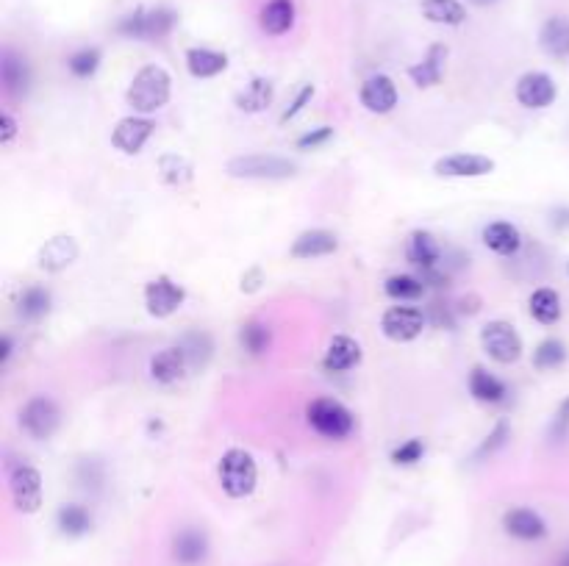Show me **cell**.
Here are the masks:
<instances>
[{
	"label": "cell",
	"instance_id": "obj_20",
	"mask_svg": "<svg viewBox=\"0 0 569 566\" xmlns=\"http://www.w3.org/2000/svg\"><path fill=\"white\" fill-rule=\"evenodd\" d=\"M295 0H267L259 14L261 31L270 37H284L295 25Z\"/></svg>",
	"mask_w": 569,
	"mask_h": 566
},
{
	"label": "cell",
	"instance_id": "obj_33",
	"mask_svg": "<svg viewBox=\"0 0 569 566\" xmlns=\"http://www.w3.org/2000/svg\"><path fill=\"white\" fill-rule=\"evenodd\" d=\"M48 311H50V292L45 286H28V289H23V295L17 300V314H20L25 322L42 320Z\"/></svg>",
	"mask_w": 569,
	"mask_h": 566
},
{
	"label": "cell",
	"instance_id": "obj_2",
	"mask_svg": "<svg viewBox=\"0 0 569 566\" xmlns=\"http://www.w3.org/2000/svg\"><path fill=\"white\" fill-rule=\"evenodd\" d=\"M178 25V12L167 3L159 6H137L117 23V34L125 39H164Z\"/></svg>",
	"mask_w": 569,
	"mask_h": 566
},
{
	"label": "cell",
	"instance_id": "obj_37",
	"mask_svg": "<svg viewBox=\"0 0 569 566\" xmlns=\"http://www.w3.org/2000/svg\"><path fill=\"white\" fill-rule=\"evenodd\" d=\"M384 292L392 300H420L425 295V283L414 275H392V278H386Z\"/></svg>",
	"mask_w": 569,
	"mask_h": 566
},
{
	"label": "cell",
	"instance_id": "obj_41",
	"mask_svg": "<svg viewBox=\"0 0 569 566\" xmlns=\"http://www.w3.org/2000/svg\"><path fill=\"white\" fill-rule=\"evenodd\" d=\"M422 456H425V444H422V439H409V442H403L400 447L392 450V464H397V467H411V464L422 461Z\"/></svg>",
	"mask_w": 569,
	"mask_h": 566
},
{
	"label": "cell",
	"instance_id": "obj_32",
	"mask_svg": "<svg viewBox=\"0 0 569 566\" xmlns=\"http://www.w3.org/2000/svg\"><path fill=\"white\" fill-rule=\"evenodd\" d=\"M528 306H531L533 320L542 322V325H556L561 320V297L553 289H547V286L533 292Z\"/></svg>",
	"mask_w": 569,
	"mask_h": 566
},
{
	"label": "cell",
	"instance_id": "obj_43",
	"mask_svg": "<svg viewBox=\"0 0 569 566\" xmlns=\"http://www.w3.org/2000/svg\"><path fill=\"white\" fill-rule=\"evenodd\" d=\"M331 136H334V128H328V125H320L317 131H311V134L300 136V139H297V148L300 150H317V148H322V145H325Z\"/></svg>",
	"mask_w": 569,
	"mask_h": 566
},
{
	"label": "cell",
	"instance_id": "obj_46",
	"mask_svg": "<svg viewBox=\"0 0 569 566\" xmlns=\"http://www.w3.org/2000/svg\"><path fill=\"white\" fill-rule=\"evenodd\" d=\"M261 270H250L245 278H242V292H256L261 286Z\"/></svg>",
	"mask_w": 569,
	"mask_h": 566
},
{
	"label": "cell",
	"instance_id": "obj_23",
	"mask_svg": "<svg viewBox=\"0 0 569 566\" xmlns=\"http://www.w3.org/2000/svg\"><path fill=\"white\" fill-rule=\"evenodd\" d=\"M445 62H447V48L445 45H431L425 59L420 64H414L409 70L411 81L417 84L420 89L436 87L442 81V73H445Z\"/></svg>",
	"mask_w": 569,
	"mask_h": 566
},
{
	"label": "cell",
	"instance_id": "obj_25",
	"mask_svg": "<svg viewBox=\"0 0 569 566\" xmlns=\"http://www.w3.org/2000/svg\"><path fill=\"white\" fill-rule=\"evenodd\" d=\"M228 67V56L211 48H189L186 50V70L195 78H214Z\"/></svg>",
	"mask_w": 569,
	"mask_h": 566
},
{
	"label": "cell",
	"instance_id": "obj_8",
	"mask_svg": "<svg viewBox=\"0 0 569 566\" xmlns=\"http://www.w3.org/2000/svg\"><path fill=\"white\" fill-rule=\"evenodd\" d=\"M9 492L20 514H37L42 505V475L28 464L14 467L9 475Z\"/></svg>",
	"mask_w": 569,
	"mask_h": 566
},
{
	"label": "cell",
	"instance_id": "obj_27",
	"mask_svg": "<svg viewBox=\"0 0 569 566\" xmlns=\"http://www.w3.org/2000/svg\"><path fill=\"white\" fill-rule=\"evenodd\" d=\"M0 78H3V89H6L12 98H20V95H25L28 81H31L28 64H25L17 53L6 50V53H3V62H0Z\"/></svg>",
	"mask_w": 569,
	"mask_h": 566
},
{
	"label": "cell",
	"instance_id": "obj_14",
	"mask_svg": "<svg viewBox=\"0 0 569 566\" xmlns=\"http://www.w3.org/2000/svg\"><path fill=\"white\" fill-rule=\"evenodd\" d=\"M192 372L189 367V358H186L184 347H164L161 353L150 358V378L161 386H170V383H178L181 378H186Z\"/></svg>",
	"mask_w": 569,
	"mask_h": 566
},
{
	"label": "cell",
	"instance_id": "obj_11",
	"mask_svg": "<svg viewBox=\"0 0 569 566\" xmlns=\"http://www.w3.org/2000/svg\"><path fill=\"white\" fill-rule=\"evenodd\" d=\"M433 173L442 178H483L495 173V161L481 153H453L433 164Z\"/></svg>",
	"mask_w": 569,
	"mask_h": 566
},
{
	"label": "cell",
	"instance_id": "obj_47",
	"mask_svg": "<svg viewBox=\"0 0 569 566\" xmlns=\"http://www.w3.org/2000/svg\"><path fill=\"white\" fill-rule=\"evenodd\" d=\"M12 350H14L12 336L6 333V336H3V345H0V364H6V361L12 358Z\"/></svg>",
	"mask_w": 569,
	"mask_h": 566
},
{
	"label": "cell",
	"instance_id": "obj_38",
	"mask_svg": "<svg viewBox=\"0 0 569 566\" xmlns=\"http://www.w3.org/2000/svg\"><path fill=\"white\" fill-rule=\"evenodd\" d=\"M239 342H242V347L248 350L250 356H261V353L270 350L273 336L267 331V325H261V322H248V325H242V331H239Z\"/></svg>",
	"mask_w": 569,
	"mask_h": 566
},
{
	"label": "cell",
	"instance_id": "obj_21",
	"mask_svg": "<svg viewBox=\"0 0 569 566\" xmlns=\"http://www.w3.org/2000/svg\"><path fill=\"white\" fill-rule=\"evenodd\" d=\"M539 45L550 59H569V17L553 14L539 31Z\"/></svg>",
	"mask_w": 569,
	"mask_h": 566
},
{
	"label": "cell",
	"instance_id": "obj_39",
	"mask_svg": "<svg viewBox=\"0 0 569 566\" xmlns=\"http://www.w3.org/2000/svg\"><path fill=\"white\" fill-rule=\"evenodd\" d=\"M98 67H100V50L98 48L75 50L73 56L67 59V70H70L75 78H81V81L92 78V75L98 73Z\"/></svg>",
	"mask_w": 569,
	"mask_h": 566
},
{
	"label": "cell",
	"instance_id": "obj_34",
	"mask_svg": "<svg viewBox=\"0 0 569 566\" xmlns=\"http://www.w3.org/2000/svg\"><path fill=\"white\" fill-rule=\"evenodd\" d=\"M178 345L184 347L186 358H189V367L192 370H203L209 364L211 353H214V342H211L209 333L203 331H189L181 336Z\"/></svg>",
	"mask_w": 569,
	"mask_h": 566
},
{
	"label": "cell",
	"instance_id": "obj_3",
	"mask_svg": "<svg viewBox=\"0 0 569 566\" xmlns=\"http://www.w3.org/2000/svg\"><path fill=\"white\" fill-rule=\"evenodd\" d=\"M217 480L231 500H245L256 492V483H259L256 458L250 456L248 450H239V447L225 450L220 464H217Z\"/></svg>",
	"mask_w": 569,
	"mask_h": 566
},
{
	"label": "cell",
	"instance_id": "obj_17",
	"mask_svg": "<svg viewBox=\"0 0 569 566\" xmlns=\"http://www.w3.org/2000/svg\"><path fill=\"white\" fill-rule=\"evenodd\" d=\"M503 528L508 536L520 542H542L547 536V522L533 508H511L503 517Z\"/></svg>",
	"mask_w": 569,
	"mask_h": 566
},
{
	"label": "cell",
	"instance_id": "obj_42",
	"mask_svg": "<svg viewBox=\"0 0 569 566\" xmlns=\"http://www.w3.org/2000/svg\"><path fill=\"white\" fill-rule=\"evenodd\" d=\"M506 442H508V425H506V422H500L495 431L486 436V442H483L481 447H478V453H475V458L481 461V458L492 456V453H495V450H500V447H503V444H506Z\"/></svg>",
	"mask_w": 569,
	"mask_h": 566
},
{
	"label": "cell",
	"instance_id": "obj_13",
	"mask_svg": "<svg viewBox=\"0 0 569 566\" xmlns=\"http://www.w3.org/2000/svg\"><path fill=\"white\" fill-rule=\"evenodd\" d=\"M556 95L558 89L553 84V78L547 73H539V70L525 73L517 81V100L525 109H547V106H553Z\"/></svg>",
	"mask_w": 569,
	"mask_h": 566
},
{
	"label": "cell",
	"instance_id": "obj_12",
	"mask_svg": "<svg viewBox=\"0 0 569 566\" xmlns=\"http://www.w3.org/2000/svg\"><path fill=\"white\" fill-rule=\"evenodd\" d=\"M153 131H156V125H153L150 117L131 114V117H125V120L117 123L112 134V145L125 156H137L139 150L145 148V142L153 136Z\"/></svg>",
	"mask_w": 569,
	"mask_h": 566
},
{
	"label": "cell",
	"instance_id": "obj_29",
	"mask_svg": "<svg viewBox=\"0 0 569 566\" xmlns=\"http://www.w3.org/2000/svg\"><path fill=\"white\" fill-rule=\"evenodd\" d=\"M470 394L481 403H503L506 400V383L483 367H475L470 372Z\"/></svg>",
	"mask_w": 569,
	"mask_h": 566
},
{
	"label": "cell",
	"instance_id": "obj_6",
	"mask_svg": "<svg viewBox=\"0 0 569 566\" xmlns=\"http://www.w3.org/2000/svg\"><path fill=\"white\" fill-rule=\"evenodd\" d=\"M59 425H62V411L56 406V400H50L45 394L31 397L20 411V428L37 442L50 439L53 433L59 431Z\"/></svg>",
	"mask_w": 569,
	"mask_h": 566
},
{
	"label": "cell",
	"instance_id": "obj_24",
	"mask_svg": "<svg viewBox=\"0 0 569 566\" xmlns=\"http://www.w3.org/2000/svg\"><path fill=\"white\" fill-rule=\"evenodd\" d=\"M483 245L495 250L497 256H514L522 247L520 228L511 222H492L483 228Z\"/></svg>",
	"mask_w": 569,
	"mask_h": 566
},
{
	"label": "cell",
	"instance_id": "obj_35",
	"mask_svg": "<svg viewBox=\"0 0 569 566\" xmlns=\"http://www.w3.org/2000/svg\"><path fill=\"white\" fill-rule=\"evenodd\" d=\"M159 173H161V181L170 186H186L192 178H195L192 164H189L184 156H178V153H167V156H161Z\"/></svg>",
	"mask_w": 569,
	"mask_h": 566
},
{
	"label": "cell",
	"instance_id": "obj_44",
	"mask_svg": "<svg viewBox=\"0 0 569 566\" xmlns=\"http://www.w3.org/2000/svg\"><path fill=\"white\" fill-rule=\"evenodd\" d=\"M311 98H314V87H311V84H306V87L297 92V98L292 100V106H289V109L281 114V123H289V120H295L297 114L306 109V103H309Z\"/></svg>",
	"mask_w": 569,
	"mask_h": 566
},
{
	"label": "cell",
	"instance_id": "obj_31",
	"mask_svg": "<svg viewBox=\"0 0 569 566\" xmlns=\"http://www.w3.org/2000/svg\"><path fill=\"white\" fill-rule=\"evenodd\" d=\"M422 14L436 25H461L467 20L461 0H422Z\"/></svg>",
	"mask_w": 569,
	"mask_h": 566
},
{
	"label": "cell",
	"instance_id": "obj_45",
	"mask_svg": "<svg viewBox=\"0 0 569 566\" xmlns=\"http://www.w3.org/2000/svg\"><path fill=\"white\" fill-rule=\"evenodd\" d=\"M14 136H17V120H14L12 114H3V117H0V142H3V145H12Z\"/></svg>",
	"mask_w": 569,
	"mask_h": 566
},
{
	"label": "cell",
	"instance_id": "obj_9",
	"mask_svg": "<svg viewBox=\"0 0 569 566\" xmlns=\"http://www.w3.org/2000/svg\"><path fill=\"white\" fill-rule=\"evenodd\" d=\"M186 292L184 286H178L173 278L159 275L145 286V306H148L150 317L164 320V317H173L178 308L184 306Z\"/></svg>",
	"mask_w": 569,
	"mask_h": 566
},
{
	"label": "cell",
	"instance_id": "obj_26",
	"mask_svg": "<svg viewBox=\"0 0 569 566\" xmlns=\"http://www.w3.org/2000/svg\"><path fill=\"white\" fill-rule=\"evenodd\" d=\"M275 98V87L270 78H253L248 87L236 95V106L245 114H259V111L270 109Z\"/></svg>",
	"mask_w": 569,
	"mask_h": 566
},
{
	"label": "cell",
	"instance_id": "obj_40",
	"mask_svg": "<svg viewBox=\"0 0 569 566\" xmlns=\"http://www.w3.org/2000/svg\"><path fill=\"white\" fill-rule=\"evenodd\" d=\"M547 439H550V444H564L569 439V397L561 400V406L556 408V414L550 419Z\"/></svg>",
	"mask_w": 569,
	"mask_h": 566
},
{
	"label": "cell",
	"instance_id": "obj_5",
	"mask_svg": "<svg viewBox=\"0 0 569 566\" xmlns=\"http://www.w3.org/2000/svg\"><path fill=\"white\" fill-rule=\"evenodd\" d=\"M306 417H309L311 428L325 439H345L353 431V414L339 400H331V397L314 400L306 408Z\"/></svg>",
	"mask_w": 569,
	"mask_h": 566
},
{
	"label": "cell",
	"instance_id": "obj_4",
	"mask_svg": "<svg viewBox=\"0 0 569 566\" xmlns=\"http://www.w3.org/2000/svg\"><path fill=\"white\" fill-rule=\"evenodd\" d=\"M225 173L236 181H286L297 173V164L275 153H250L228 161Z\"/></svg>",
	"mask_w": 569,
	"mask_h": 566
},
{
	"label": "cell",
	"instance_id": "obj_10",
	"mask_svg": "<svg viewBox=\"0 0 569 566\" xmlns=\"http://www.w3.org/2000/svg\"><path fill=\"white\" fill-rule=\"evenodd\" d=\"M425 328V317L420 308L414 306H392L381 317V331L392 342H411L417 339Z\"/></svg>",
	"mask_w": 569,
	"mask_h": 566
},
{
	"label": "cell",
	"instance_id": "obj_18",
	"mask_svg": "<svg viewBox=\"0 0 569 566\" xmlns=\"http://www.w3.org/2000/svg\"><path fill=\"white\" fill-rule=\"evenodd\" d=\"M361 361V345L347 336V333H339L331 339V345L325 350V358H322V367L328 372H347L353 367H359Z\"/></svg>",
	"mask_w": 569,
	"mask_h": 566
},
{
	"label": "cell",
	"instance_id": "obj_28",
	"mask_svg": "<svg viewBox=\"0 0 569 566\" xmlns=\"http://www.w3.org/2000/svg\"><path fill=\"white\" fill-rule=\"evenodd\" d=\"M442 259V250L436 245V239L425 231H414L409 239V261L422 272H431Z\"/></svg>",
	"mask_w": 569,
	"mask_h": 566
},
{
	"label": "cell",
	"instance_id": "obj_30",
	"mask_svg": "<svg viewBox=\"0 0 569 566\" xmlns=\"http://www.w3.org/2000/svg\"><path fill=\"white\" fill-rule=\"evenodd\" d=\"M56 525H59L64 536L81 539V536H87L89 530H92V514H89L84 505L78 503L62 505L59 514H56Z\"/></svg>",
	"mask_w": 569,
	"mask_h": 566
},
{
	"label": "cell",
	"instance_id": "obj_15",
	"mask_svg": "<svg viewBox=\"0 0 569 566\" xmlns=\"http://www.w3.org/2000/svg\"><path fill=\"white\" fill-rule=\"evenodd\" d=\"M359 100H361V106H364L367 111H372V114H389V111L397 106L395 81L384 73L370 75V78L361 84Z\"/></svg>",
	"mask_w": 569,
	"mask_h": 566
},
{
	"label": "cell",
	"instance_id": "obj_49",
	"mask_svg": "<svg viewBox=\"0 0 569 566\" xmlns=\"http://www.w3.org/2000/svg\"><path fill=\"white\" fill-rule=\"evenodd\" d=\"M558 566H569V547H567V550H564V555L558 558Z\"/></svg>",
	"mask_w": 569,
	"mask_h": 566
},
{
	"label": "cell",
	"instance_id": "obj_1",
	"mask_svg": "<svg viewBox=\"0 0 569 566\" xmlns=\"http://www.w3.org/2000/svg\"><path fill=\"white\" fill-rule=\"evenodd\" d=\"M170 92H173L170 73L164 67H159V64H148V67H142L134 75L131 87L125 92V100L134 109V114L148 117V114H156V111L164 109L170 103Z\"/></svg>",
	"mask_w": 569,
	"mask_h": 566
},
{
	"label": "cell",
	"instance_id": "obj_50",
	"mask_svg": "<svg viewBox=\"0 0 569 566\" xmlns=\"http://www.w3.org/2000/svg\"><path fill=\"white\" fill-rule=\"evenodd\" d=\"M567 272H569V267H567Z\"/></svg>",
	"mask_w": 569,
	"mask_h": 566
},
{
	"label": "cell",
	"instance_id": "obj_7",
	"mask_svg": "<svg viewBox=\"0 0 569 566\" xmlns=\"http://www.w3.org/2000/svg\"><path fill=\"white\" fill-rule=\"evenodd\" d=\"M481 345L489 353V358H495L497 364H514L522 356V336L514 331L511 322H486L481 331Z\"/></svg>",
	"mask_w": 569,
	"mask_h": 566
},
{
	"label": "cell",
	"instance_id": "obj_48",
	"mask_svg": "<svg viewBox=\"0 0 569 566\" xmlns=\"http://www.w3.org/2000/svg\"><path fill=\"white\" fill-rule=\"evenodd\" d=\"M472 6H481V9H486V6H495L497 0H470Z\"/></svg>",
	"mask_w": 569,
	"mask_h": 566
},
{
	"label": "cell",
	"instance_id": "obj_36",
	"mask_svg": "<svg viewBox=\"0 0 569 566\" xmlns=\"http://www.w3.org/2000/svg\"><path fill=\"white\" fill-rule=\"evenodd\" d=\"M567 345L561 339H545L533 350V367L536 370H558L567 361Z\"/></svg>",
	"mask_w": 569,
	"mask_h": 566
},
{
	"label": "cell",
	"instance_id": "obj_22",
	"mask_svg": "<svg viewBox=\"0 0 569 566\" xmlns=\"http://www.w3.org/2000/svg\"><path fill=\"white\" fill-rule=\"evenodd\" d=\"M336 234L325 231V228H314V231H303L297 236L295 245H292V256L295 259H322V256H331L336 253Z\"/></svg>",
	"mask_w": 569,
	"mask_h": 566
},
{
	"label": "cell",
	"instance_id": "obj_19",
	"mask_svg": "<svg viewBox=\"0 0 569 566\" xmlns=\"http://www.w3.org/2000/svg\"><path fill=\"white\" fill-rule=\"evenodd\" d=\"M78 259V242L73 236H53L39 250V267L45 272H62Z\"/></svg>",
	"mask_w": 569,
	"mask_h": 566
},
{
	"label": "cell",
	"instance_id": "obj_16",
	"mask_svg": "<svg viewBox=\"0 0 569 566\" xmlns=\"http://www.w3.org/2000/svg\"><path fill=\"white\" fill-rule=\"evenodd\" d=\"M173 558L181 566H200L209 558V536L200 528H181L173 536Z\"/></svg>",
	"mask_w": 569,
	"mask_h": 566
}]
</instances>
